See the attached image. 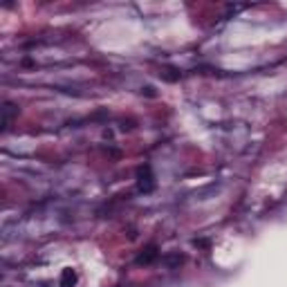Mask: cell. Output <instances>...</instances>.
I'll use <instances>...</instances> for the list:
<instances>
[{
    "label": "cell",
    "instance_id": "7",
    "mask_svg": "<svg viewBox=\"0 0 287 287\" xmlns=\"http://www.w3.org/2000/svg\"><path fill=\"white\" fill-rule=\"evenodd\" d=\"M144 92H146V94H148V97H155V90H152V88H150V85H146V88H144Z\"/></svg>",
    "mask_w": 287,
    "mask_h": 287
},
{
    "label": "cell",
    "instance_id": "2",
    "mask_svg": "<svg viewBox=\"0 0 287 287\" xmlns=\"http://www.w3.org/2000/svg\"><path fill=\"white\" fill-rule=\"evenodd\" d=\"M157 258H160V252H157V247L155 245H148V247H144V252L135 258V262H137V265H152Z\"/></svg>",
    "mask_w": 287,
    "mask_h": 287
},
{
    "label": "cell",
    "instance_id": "3",
    "mask_svg": "<svg viewBox=\"0 0 287 287\" xmlns=\"http://www.w3.org/2000/svg\"><path fill=\"white\" fill-rule=\"evenodd\" d=\"M59 285L61 287H74L76 285V272L74 270H63L61 272V280H59Z\"/></svg>",
    "mask_w": 287,
    "mask_h": 287
},
{
    "label": "cell",
    "instance_id": "4",
    "mask_svg": "<svg viewBox=\"0 0 287 287\" xmlns=\"http://www.w3.org/2000/svg\"><path fill=\"white\" fill-rule=\"evenodd\" d=\"M182 262H184V256H182V254H170V256H164V265H166L168 270H175V267H180Z\"/></svg>",
    "mask_w": 287,
    "mask_h": 287
},
{
    "label": "cell",
    "instance_id": "5",
    "mask_svg": "<svg viewBox=\"0 0 287 287\" xmlns=\"http://www.w3.org/2000/svg\"><path fill=\"white\" fill-rule=\"evenodd\" d=\"M16 114V106L14 103H5V108H3V128H7L9 124V119Z\"/></svg>",
    "mask_w": 287,
    "mask_h": 287
},
{
    "label": "cell",
    "instance_id": "1",
    "mask_svg": "<svg viewBox=\"0 0 287 287\" xmlns=\"http://www.w3.org/2000/svg\"><path fill=\"white\" fill-rule=\"evenodd\" d=\"M137 188L142 193H150L155 188V178H152L150 166H142L137 168Z\"/></svg>",
    "mask_w": 287,
    "mask_h": 287
},
{
    "label": "cell",
    "instance_id": "6",
    "mask_svg": "<svg viewBox=\"0 0 287 287\" xmlns=\"http://www.w3.org/2000/svg\"><path fill=\"white\" fill-rule=\"evenodd\" d=\"M164 79L173 83V81H178V79H180V72L175 68H166V70H164Z\"/></svg>",
    "mask_w": 287,
    "mask_h": 287
}]
</instances>
